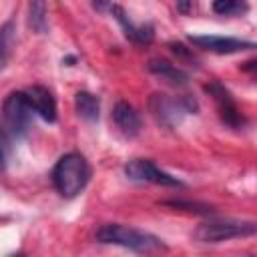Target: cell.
Wrapping results in <instances>:
<instances>
[{"mask_svg": "<svg viewBox=\"0 0 257 257\" xmlns=\"http://www.w3.org/2000/svg\"><path fill=\"white\" fill-rule=\"evenodd\" d=\"M96 241L98 243H106V245H120V247H126L131 251H137V253H153V251H161L165 249V243L147 233V231H141V229H135V227H126V225H120V223H104L96 229L94 233Z\"/></svg>", "mask_w": 257, "mask_h": 257, "instance_id": "6da1fadb", "label": "cell"}, {"mask_svg": "<svg viewBox=\"0 0 257 257\" xmlns=\"http://www.w3.org/2000/svg\"><path fill=\"white\" fill-rule=\"evenodd\" d=\"M88 179H90V167H88L86 159L78 153L62 155L52 169L54 189L66 199L76 197L86 187Z\"/></svg>", "mask_w": 257, "mask_h": 257, "instance_id": "7a4b0ae2", "label": "cell"}, {"mask_svg": "<svg viewBox=\"0 0 257 257\" xmlns=\"http://www.w3.org/2000/svg\"><path fill=\"white\" fill-rule=\"evenodd\" d=\"M257 233L255 221H237V219H211L201 223L195 229V239L199 243H221L235 237H251Z\"/></svg>", "mask_w": 257, "mask_h": 257, "instance_id": "3957f363", "label": "cell"}, {"mask_svg": "<svg viewBox=\"0 0 257 257\" xmlns=\"http://www.w3.org/2000/svg\"><path fill=\"white\" fill-rule=\"evenodd\" d=\"M149 108L153 112V116L165 124V126H175L181 122V118L187 114V112H193L197 108L195 100L191 98H171L169 94H159L155 92L151 98H149Z\"/></svg>", "mask_w": 257, "mask_h": 257, "instance_id": "277c9868", "label": "cell"}, {"mask_svg": "<svg viewBox=\"0 0 257 257\" xmlns=\"http://www.w3.org/2000/svg\"><path fill=\"white\" fill-rule=\"evenodd\" d=\"M2 112H4V120H6L8 128L18 137L24 135L32 124L34 110H32L24 90L10 92L2 104Z\"/></svg>", "mask_w": 257, "mask_h": 257, "instance_id": "5b68a950", "label": "cell"}, {"mask_svg": "<svg viewBox=\"0 0 257 257\" xmlns=\"http://www.w3.org/2000/svg\"><path fill=\"white\" fill-rule=\"evenodd\" d=\"M124 175L131 181H137V183H155V185H165V187H181L183 185L177 177H171L169 173L161 171L149 159H133V161H128L124 165Z\"/></svg>", "mask_w": 257, "mask_h": 257, "instance_id": "8992f818", "label": "cell"}, {"mask_svg": "<svg viewBox=\"0 0 257 257\" xmlns=\"http://www.w3.org/2000/svg\"><path fill=\"white\" fill-rule=\"evenodd\" d=\"M191 44L215 54H233L239 50L255 48V42L251 40H241L233 36H217V34H205V36H189Z\"/></svg>", "mask_w": 257, "mask_h": 257, "instance_id": "52a82bcc", "label": "cell"}, {"mask_svg": "<svg viewBox=\"0 0 257 257\" xmlns=\"http://www.w3.org/2000/svg\"><path fill=\"white\" fill-rule=\"evenodd\" d=\"M205 90L215 98L217 108H219V114H221V118H223V122H225L227 126L237 128V126H241V124L245 122V118H243V114L239 112V108H237V104H235L231 92H229L221 82H211V84L205 86Z\"/></svg>", "mask_w": 257, "mask_h": 257, "instance_id": "ba28073f", "label": "cell"}, {"mask_svg": "<svg viewBox=\"0 0 257 257\" xmlns=\"http://www.w3.org/2000/svg\"><path fill=\"white\" fill-rule=\"evenodd\" d=\"M24 92L28 96V102H30L34 114H38L46 122L56 120V100H54V96L48 88H44L40 84H34L30 88H26Z\"/></svg>", "mask_w": 257, "mask_h": 257, "instance_id": "9c48e42d", "label": "cell"}, {"mask_svg": "<svg viewBox=\"0 0 257 257\" xmlns=\"http://www.w3.org/2000/svg\"><path fill=\"white\" fill-rule=\"evenodd\" d=\"M112 120L120 128V133L126 135V137H137L139 131H141V116H139V112L135 110L133 104H128L124 100H118L114 104V108H112Z\"/></svg>", "mask_w": 257, "mask_h": 257, "instance_id": "30bf717a", "label": "cell"}, {"mask_svg": "<svg viewBox=\"0 0 257 257\" xmlns=\"http://www.w3.org/2000/svg\"><path fill=\"white\" fill-rule=\"evenodd\" d=\"M110 12H112V14H114V18L120 22V26H122V30H124L126 38H131V40H133V42H137V44H149V42L153 40L155 30H153V26H151V24H133L120 6H112V8H110Z\"/></svg>", "mask_w": 257, "mask_h": 257, "instance_id": "8fae6325", "label": "cell"}, {"mask_svg": "<svg viewBox=\"0 0 257 257\" xmlns=\"http://www.w3.org/2000/svg\"><path fill=\"white\" fill-rule=\"evenodd\" d=\"M149 70L165 80H169L171 84H185L189 80V74L185 70H181L179 66L171 64L165 58H151L149 60Z\"/></svg>", "mask_w": 257, "mask_h": 257, "instance_id": "7c38bea8", "label": "cell"}, {"mask_svg": "<svg viewBox=\"0 0 257 257\" xmlns=\"http://www.w3.org/2000/svg\"><path fill=\"white\" fill-rule=\"evenodd\" d=\"M74 106H76L78 116L84 118V120H88V122L96 120L98 114H100V100H98V96H94L92 92H86V90L76 92Z\"/></svg>", "mask_w": 257, "mask_h": 257, "instance_id": "4fadbf2b", "label": "cell"}, {"mask_svg": "<svg viewBox=\"0 0 257 257\" xmlns=\"http://www.w3.org/2000/svg\"><path fill=\"white\" fill-rule=\"evenodd\" d=\"M28 26L42 34L48 28V10H46V0H30L28 2Z\"/></svg>", "mask_w": 257, "mask_h": 257, "instance_id": "5bb4252c", "label": "cell"}, {"mask_svg": "<svg viewBox=\"0 0 257 257\" xmlns=\"http://www.w3.org/2000/svg\"><path fill=\"white\" fill-rule=\"evenodd\" d=\"M12 46H14V24L6 22L0 28V70L6 66V62L10 58Z\"/></svg>", "mask_w": 257, "mask_h": 257, "instance_id": "9a60e30c", "label": "cell"}, {"mask_svg": "<svg viewBox=\"0 0 257 257\" xmlns=\"http://www.w3.org/2000/svg\"><path fill=\"white\" fill-rule=\"evenodd\" d=\"M213 10L217 14L229 16V14H237V12H245V0H213Z\"/></svg>", "mask_w": 257, "mask_h": 257, "instance_id": "2e32d148", "label": "cell"}, {"mask_svg": "<svg viewBox=\"0 0 257 257\" xmlns=\"http://www.w3.org/2000/svg\"><path fill=\"white\" fill-rule=\"evenodd\" d=\"M163 205L183 209V211H193V213H211V207L201 205V203H191V201H163Z\"/></svg>", "mask_w": 257, "mask_h": 257, "instance_id": "e0dca14e", "label": "cell"}, {"mask_svg": "<svg viewBox=\"0 0 257 257\" xmlns=\"http://www.w3.org/2000/svg\"><path fill=\"white\" fill-rule=\"evenodd\" d=\"M8 155H10V139H8V133L0 126V169L6 167Z\"/></svg>", "mask_w": 257, "mask_h": 257, "instance_id": "ac0fdd59", "label": "cell"}, {"mask_svg": "<svg viewBox=\"0 0 257 257\" xmlns=\"http://www.w3.org/2000/svg\"><path fill=\"white\" fill-rule=\"evenodd\" d=\"M191 6H193V0H177V10L181 14H189L191 12Z\"/></svg>", "mask_w": 257, "mask_h": 257, "instance_id": "d6986e66", "label": "cell"}, {"mask_svg": "<svg viewBox=\"0 0 257 257\" xmlns=\"http://www.w3.org/2000/svg\"><path fill=\"white\" fill-rule=\"evenodd\" d=\"M92 6L98 10V12H106L110 8V0H92Z\"/></svg>", "mask_w": 257, "mask_h": 257, "instance_id": "ffe728a7", "label": "cell"}]
</instances>
